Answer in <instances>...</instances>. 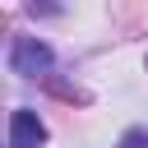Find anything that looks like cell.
<instances>
[{"label":"cell","instance_id":"1","mask_svg":"<svg viewBox=\"0 0 148 148\" xmlns=\"http://www.w3.org/2000/svg\"><path fill=\"white\" fill-rule=\"evenodd\" d=\"M9 69L23 74V79L46 74V69H51V46L37 42V37H14V46H9Z\"/></svg>","mask_w":148,"mask_h":148},{"label":"cell","instance_id":"2","mask_svg":"<svg viewBox=\"0 0 148 148\" xmlns=\"http://www.w3.org/2000/svg\"><path fill=\"white\" fill-rule=\"evenodd\" d=\"M42 139H46L42 116H37V111H28V106H18V111L9 116V148H37Z\"/></svg>","mask_w":148,"mask_h":148},{"label":"cell","instance_id":"3","mask_svg":"<svg viewBox=\"0 0 148 148\" xmlns=\"http://www.w3.org/2000/svg\"><path fill=\"white\" fill-rule=\"evenodd\" d=\"M120 148H148V130H130L120 139Z\"/></svg>","mask_w":148,"mask_h":148}]
</instances>
